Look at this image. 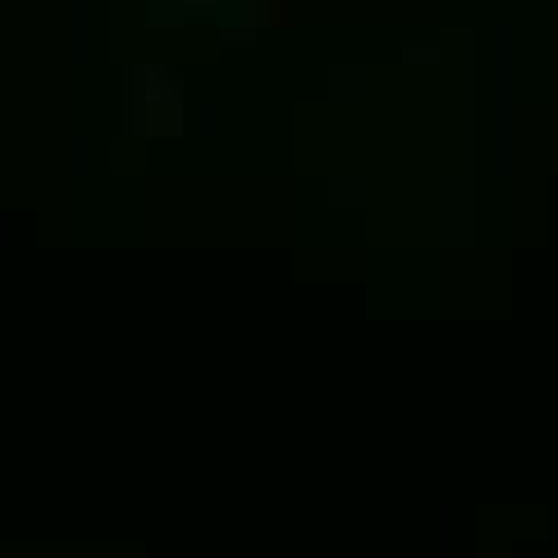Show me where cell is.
Segmentation results:
<instances>
[{"label":"cell","instance_id":"obj_1","mask_svg":"<svg viewBox=\"0 0 558 558\" xmlns=\"http://www.w3.org/2000/svg\"><path fill=\"white\" fill-rule=\"evenodd\" d=\"M133 138H179L183 133V83L165 65H133L124 83Z\"/></svg>","mask_w":558,"mask_h":558}]
</instances>
